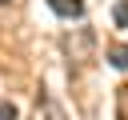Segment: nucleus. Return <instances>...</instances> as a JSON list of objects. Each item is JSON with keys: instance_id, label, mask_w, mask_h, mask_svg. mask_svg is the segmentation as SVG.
<instances>
[{"instance_id": "nucleus-1", "label": "nucleus", "mask_w": 128, "mask_h": 120, "mask_svg": "<svg viewBox=\"0 0 128 120\" xmlns=\"http://www.w3.org/2000/svg\"><path fill=\"white\" fill-rule=\"evenodd\" d=\"M56 16H84V0H48Z\"/></svg>"}, {"instance_id": "nucleus-2", "label": "nucleus", "mask_w": 128, "mask_h": 120, "mask_svg": "<svg viewBox=\"0 0 128 120\" xmlns=\"http://www.w3.org/2000/svg\"><path fill=\"white\" fill-rule=\"evenodd\" d=\"M108 56H112V64H116V68H128V44H116Z\"/></svg>"}, {"instance_id": "nucleus-3", "label": "nucleus", "mask_w": 128, "mask_h": 120, "mask_svg": "<svg viewBox=\"0 0 128 120\" xmlns=\"http://www.w3.org/2000/svg\"><path fill=\"white\" fill-rule=\"evenodd\" d=\"M112 16H116V24H120V28H128V0H116Z\"/></svg>"}, {"instance_id": "nucleus-4", "label": "nucleus", "mask_w": 128, "mask_h": 120, "mask_svg": "<svg viewBox=\"0 0 128 120\" xmlns=\"http://www.w3.org/2000/svg\"><path fill=\"white\" fill-rule=\"evenodd\" d=\"M0 120H16V104H8V100H0Z\"/></svg>"}, {"instance_id": "nucleus-5", "label": "nucleus", "mask_w": 128, "mask_h": 120, "mask_svg": "<svg viewBox=\"0 0 128 120\" xmlns=\"http://www.w3.org/2000/svg\"><path fill=\"white\" fill-rule=\"evenodd\" d=\"M0 4H8V0H0Z\"/></svg>"}]
</instances>
